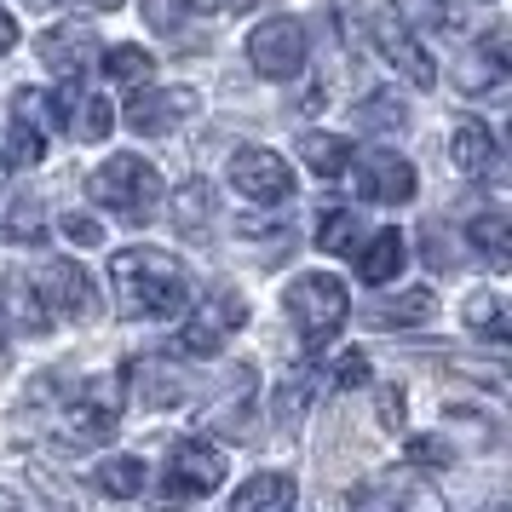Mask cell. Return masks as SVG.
I'll use <instances>...</instances> for the list:
<instances>
[{"mask_svg":"<svg viewBox=\"0 0 512 512\" xmlns=\"http://www.w3.org/2000/svg\"><path fill=\"white\" fill-rule=\"evenodd\" d=\"M110 282H116V305L133 323H156V317H179L190 305V277L185 265L162 248H121L110 259Z\"/></svg>","mask_w":512,"mask_h":512,"instance_id":"cell-1","label":"cell"},{"mask_svg":"<svg viewBox=\"0 0 512 512\" xmlns=\"http://www.w3.org/2000/svg\"><path fill=\"white\" fill-rule=\"evenodd\" d=\"M87 190H93L98 208H110V213H121V219L144 225V219L156 213V202H162V173L144 162V156H110V162L87 179Z\"/></svg>","mask_w":512,"mask_h":512,"instance_id":"cell-2","label":"cell"},{"mask_svg":"<svg viewBox=\"0 0 512 512\" xmlns=\"http://www.w3.org/2000/svg\"><path fill=\"white\" fill-rule=\"evenodd\" d=\"M282 305H288V323L300 328L305 351H323L351 317V300H346V288H340V277H300Z\"/></svg>","mask_w":512,"mask_h":512,"instance_id":"cell-3","label":"cell"},{"mask_svg":"<svg viewBox=\"0 0 512 512\" xmlns=\"http://www.w3.org/2000/svg\"><path fill=\"white\" fill-rule=\"evenodd\" d=\"M29 288H35V300H41V311H47V317L87 323V317L98 311V288H93V277H87L75 259H47V265L29 277Z\"/></svg>","mask_w":512,"mask_h":512,"instance_id":"cell-4","label":"cell"},{"mask_svg":"<svg viewBox=\"0 0 512 512\" xmlns=\"http://www.w3.org/2000/svg\"><path fill=\"white\" fill-rule=\"evenodd\" d=\"M242 323H248V305L236 300L231 288H213L208 300L190 311L185 334H179V351H185V357H213Z\"/></svg>","mask_w":512,"mask_h":512,"instance_id":"cell-5","label":"cell"},{"mask_svg":"<svg viewBox=\"0 0 512 512\" xmlns=\"http://www.w3.org/2000/svg\"><path fill=\"white\" fill-rule=\"evenodd\" d=\"M248 64H254L265 81H288V75L305 70V29L300 18H271L248 35Z\"/></svg>","mask_w":512,"mask_h":512,"instance_id":"cell-6","label":"cell"},{"mask_svg":"<svg viewBox=\"0 0 512 512\" xmlns=\"http://www.w3.org/2000/svg\"><path fill=\"white\" fill-rule=\"evenodd\" d=\"M231 185L236 196H248V202H259V208H277V202H288L294 196V173H288V162H282L277 150H236L231 156Z\"/></svg>","mask_w":512,"mask_h":512,"instance_id":"cell-7","label":"cell"},{"mask_svg":"<svg viewBox=\"0 0 512 512\" xmlns=\"http://www.w3.org/2000/svg\"><path fill=\"white\" fill-rule=\"evenodd\" d=\"M64 426H70L75 443H110V438H116V426H121V392H116V380H87V386L70 397Z\"/></svg>","mask_w":512,"mask_h":512,"instance_id":"cell-8","label":"cell"},{"mask_svg":"<svg viewBox=\"0 0 512 512\" xmlns=\"http://www.w3.org/2000/svg\"><path fill=\"white\" fill-rule=\"evenodd\" d=\"M225 484V455L202 438H185L173 443V455H167V489L179 495V501H202L213 489Z\"/></svg>","mask_w":512,"mask_h":512,"instance_id":"cell-9","label":"cell"},{"mask_svg":"<svg viewBox=\"0 0 512 512\" xmlns=\"http://www.w3.org/2000/svg\"><path fill=\"white\" fill-rule=\"evenodd\" d=\"M47 133H52V104L35 87H24L12 98V144H6V156L18 167H35L47 156Z\"/></svg>","mask_w":512,"mask_h":512,"instance_id":"cell-10","label":"cell"},{"mask_svg":"<svg viewBox=\"0 0 512 512\" xmlns=\"http://www.w3.org/2000/svg\"><path fill=\"white\" fill-rule=\"evenodd\" d=\"M357 179H363V196L369 202H409L415 196V167L403 162V156H392V150H369L363 156V167H357Z\"/></svg>","mask_w":512,"mask_h":512,"instance_id":"cell-11","label":"cell"},{"mask_svg":"<svg viewBox=\"0 0 512 512\" xmlns=\"http://www.w3.org/2000/svg\"><path fill=\"white\" fill-rule=\"evenodd\" d=\"M190 104H196V98L179 93V87H173V93H133V98H127V127L144 133V139H167Z\"/></svg>","mask_w":512,"mask_h":512,"instance_id":"cell-12","label":"cell"},{"mask_svg":"<svg viewBox=\"0 0 512 512\" xmlns=\"http://www.w3.org/2000/svg\"><path fill=\"white\" fill-rule=\"evenodd\" d=\"M98 58V35L87 24H58L41 35V64L58 75H81Z\"/></svg>","mask_w":512,"mask_h":512,"instance_id":"cell-13","label":"cell"},{"mask_svg":"<svg viewBox=\"0 0 512 512\" xmlns=\"http://www.w3.org/2000/svg\"><path fill=\"white\" fill-rule=\"evenodd\" d=\"M369 29H374V47L386 52V58H392V64H397L403 75H409L415 87H432V75H438V70H432V58H426V52L415 47V35L397 24L392 12H380V18H374Z\"/></svg>","mask_w":512,"mask_h":512,"instance_id":"cell-14","label":"cell"},{"mask_svg":"<svg viewBox=\"0 0 512 512\" xmlns=\"http://www.w3.org/2000/svg\"><path fill=\"white\" fill-rule=\"evenodd\" d=\"M133 392H139L144 409H173V403H185L190 380L185 369H173V363H162V357H150V363H133Z\"/></svg>","mask_w":512,"mask_h":512,"instance_id":"cell-15","label":"cell"},{"mask_svg":"<svg viewBox=\"0 0 512 512\" xmlns=\"http://www.w3.org/2000/svg\"><path fill=\"white\" fill-rule=\"evenodd\" d=\"M397 271H403V236L397 231H374V242H357V277L369 288H386Z\"/></svg>","mask_w":512,"mask_h":512,"instance_id":"cell-16","label":"cell"},{"mask_svg":"<svg viewBox=\"0 0 512 512\" xmlns=\"http://www.w3.org/2000/svg\"><path fill=\"white\" fill-rule=\"evenodd\" d=\"M288 507H294V478H282V472H259L231 495V512H288Z\"/></svg>","mask_w":512,"mask_h":512,"instance_id":"cell-17","label":"cell"},{"mask_svg":"<svg viewBox=\"0 0 512 512\" xmlns=\"http://www.w3.org/2000/svg\"><path fill=\"white\" fill-rule=\"evenodd\" d=\"M144 461L139 455H110V461H98L93 472V489L98 495H110V501H133V495H144Z\"/></svg>","mask_w":512,"mask_h":512,"instance_id":"cell-18","label":"cell"},{"mask_svg":"<svg viewBox=\"0 0 512 512\" xmlns=\"http://www.w3.org/2000/svg\"><path fill=\"white\" fill-rule=\"evenodd\" d=\"M449 150H455V167H461V173H472V179H484L489 167H495V139H489L484 121H461Z\"/></svg>","mask_w":512,"mask_h":512,"instance_id":"cell-19","label":"cell"},{"mask_svg":"<svg viewBox=\"0 0 512 512\" xmlns=\"http://www.w3.org/2000/svg\"><path fill=\"white\" fill-rule=\"evenodd\" d=\"M432 311H438V300H432L426 288H409V294H397V300H374L369 323L374 328H409V323H426Z\"/></svg>","mask_w":512,"mask_h":512,"instance_id":"cell-20","label":"cell"},{"mask_svg":"<svg viewBox=\"0 0 512 512\" xmlns=\"http://www.w3.org/2000/svg\"><path fill=\"white\" fill-rule=\"evenodd\" d=\"M300 156H305V167H311L317 179H340V173L351 167V144L334 139V133H305Z\"/></svg>","mask_w":512,"mask_h":512,"instance_id":"cell-21","label":"cell"},{"mask_svg":"<svg viewBox=\"0 0 512 512\" xmlns=\"http://www.w3.org/2000/svg\"><path fill=\"white\" fill-rule=\"evenodd\" d=\"M466 242H472L495 271H507L512 265V236H507V219H501V213H478V219L466 225Z\"/></svg>","mask_w":512,"mask_h":512,"instance_id":"cell-22","label":"cell"},{"mask_svg":"<svg viewBox=\"0 0 512 512\" xmlns=\"http://www.w3.org/2000/svg\"><path fill=\"white\" fill-rule=\"evenodd\" d=\"M236 392H225V403L208 415V426L213 432H225V438H248V397H254V369H236V380H231Z\"/></svg>","mask_w":512,"mask_h":512,"instance_id":"cell-23","label":"cell"},{"mask_svg":"<svg viewBox=\"0 0 512 512\" xmlns=\"http://www.w3.org/2000/svg\"><path fill=\"white\" fill-rule=\"evenodd\" d=\"M466 328H472V334H484L489 346H501V340L512 334L507 311H501V300H495L489 288H478V294H466Z\"/></svg>","mask_w":512,"mask_h":512,"instance_id":"cell-24","label":"cell"},{"mask_svg":"<svg viewBox=\"0 0 512 512\" xmlns=\"http://www.w3.org/2000/svg\"><path fill=\"white\" fill-rule=\"evenodd\" d=\"M0 305H6L12 317H18V328H24V334H41V328L52 323L47 311H41V300H35L29 277H6V282H0Z\"/></svg>","mask_w":512,"mask_h":512,"instance_id":"cell-25","label":"cell"},{"mask_svg":"<svg viewBox=\"0 0 512 512\" xmlns=\"http://www.w3.org/2000/svg\"><path fill=\"white\" fill-rule=\"evenodd\" d=\"M357 242H363L357 213H351V208H328L323 213V231H317V248H323V254H357Z\"/></svg>","mask_w":512,"mask_h":512,"instance_id":"cell-26","label":"cell"},{"mask_svg":"<svg viewBox=\"0 0 512 512\" xmlns=\"http://www.w3.org/2000/svg\"><path fill=\"white\" fill-rule=\"evenodd\" d=\"M392 501L397 512H443V495L432 484H420V478H403V472H392Z\"/></svg>","mask_w":512,"mask_h":512,"instance_id":"cell-27","label":"cell"},{"mask_svg":"<svg viewBox=\"0 0 512 512\" xmlns=\"http://www.w3.org/2000/svg\"><path fill=\"white\" fill-rule=\"evenodd\" d=\"M208 208H213V202H208V185H202V179H190V185L185 190H179V202H173V219H179V231H196V236H202V225H208Z\"/></svg>","mask_w":512,"mask_h":512,"instance_id":"cell-28","label":"cell"},{"mask_svg":"<svg viewBox=\"0 0 512 512\" xmlns=\"http://www.w3.org/2000/svg\"><path fill=\"white\" fill-rule=\"evenodd\" d=\"M392 18L403 29H443L449 24V0H397Z\"/></svg>","mask_w":512,"mask_h":512,"instance_id":"cell-29","label":"cell"},{"mask_svg":"<svg viewBox=\"0 0 512 512\" xmlns=\"http://www.w3.org/2000/svg\"><path fill=\"white\" fill-rule=\"evenodd\" d=\"M357 127H374V133H403V104H397V98H363V104H357Z\"/></svg>","mask_w":512,"mask_h":512,"instance_id":"cell-30","label":"cell"},{"mask_svg":"<svg viewBox=\"0 0 512 512\" xmlns=\"http://www.w3.org/2000/svg\"><path fill=\"white\" fill-rule=\"evenodd\" d=\"M305 403H311V374H288V380H282L277 386V420H288V426H294V420L305 415Z\"/></svg>","mask_w":512,"mask_h":512,"instance_id":"cell-31","label":"cell"},{"mask_svg":"<svg viewBox=\"0 0 512 512\" xmlns=\"http://www.w3.org/2000/svg\"><path fill=\"white\" fill-rule=\"evenodd\" d=\"M104 75H116V81H144V75H150V52L144 47H110L104 52Z\"/></svg>","mask_w":512,"mask_h":512,"instance_id":"cell-32","label":"cell"},{"mask_svg":"<svg viewBox=\"0 0 512 512\" xmlns=\"http://www.w3.org/2000/svg\"><path fill=\"white\" fill-rule=\"evenodd\" d=\"M0 236H6V242H41V208H35V202H24V208L0 225Z\"/></svg>","mask_w":512,"mask_h":512,"instance_id":"cell-33","label":"cell"},{"mask_svg":"<svg viewBox=\"0 0 512 512\" xmlns=\"http://www.w3.org/2000/svg\"><path fill=\"white\" fill-rule=\"evenodd\" d=\"M328 380H334V386H363V380H369V357H363V351H340L334 369H328Z\"/></svg>","mask_w":512,"mask_h":512,"instance_id":"cell-34","label":"cell"},{"mask_svg":"<svg viewBox=\"0 0 512 512\" xmlns=\"http://www.w3.org/2000/svg\"><path fill=\"white\" fill-rule=\"evenodd\" d=\"M409 461H415V466H449V461H455V449H449L443 438H415V443H409Z\"/></svg>","mask_w":512,"mask_h":512,"instance_id":"cell-35","label":"cell"},{"mask_svg":"<svg viewBox=\"0 0 512 512\" xmlns=\"http://www.w3.org/2000/svg\"><path fill=\"white\" fill-rule=\"evenodd\" d=\"M144 18H150V29L173 35L179 29V0H144Z\"/></svg>","mask_w":512,"mask_h":512,"instance_id":"cell-36","label":"cell"},{"mask_svg":"<svg viewBox=\"0 0 512 512\" xmlns=\"http://www.w3.org/2000/svg\"><path fill=\"white\" fill-rule=\"evenodd\" d=\"M64 236H70V242H81V248H93L98 236V219H87V213H70V219H64Z\"/></svg>","mask_w":512,"mask_h":512,"instance_id":"cell-37","label":"cell"},{"mask_svg":"<svg viewBox=\"0 0 512 512\" xmlns=\"http://www.w3.org/2000/svg\"><path fill=\"white\" fill-rule=\"evenodd\" d=\"M380 420H386V432H397V426H403V392H397V386H386V392H380Z\"/></svg>","mask_w":512,"mask_h":512,"instance_id":"cell-38","label":"cell"},{"mask_svg":"<svg viewBox=\"0 0 512 512\" xmlns=\"http://www.w3.org/2000/svg\"><path fill=\"white\" fill-rule=\"evenodd\" d=\"M12 47H18V18H12V12L0 6V58H6Z\"/></svg>","mask_w":512,"mask_h":512,"instance_id":"cell-39","label":"cell"},{"mask_svg":"<svg viewBox=\"0 0 512 512\" xmlns=\"http://www.w3.org/2000/svg\"><path fill=\"white\" fill-rule=\"evenodd\" d=\"M196 6H202V12H219V6H225V12H254L265 0H196Z\"/></svg>","mask_w":512,"mask_h":512,"instance_id":"cell-40","label":"cell"},{"mask_svg":"<svg viewBox=\"0 0 512 512\" xmlns=\"http://www.w3.org/2000/svg\"><path fill=\"white\" fill-rule=\"evenodd\" d=\"M150 512H190L185 501H162V507H150Z\"/></svg>","mask_w":512,"mask_h":512,"instance_id":"cell-41","label":"cell"},{"mask_svg":"<svg viewBox=\"0 0 512 512\" xmlns=\"http://www.w3.org/2000/svg\"><path fill=\"white\" fill-rule=\"evenodd\" d=\"M87 6H98V12H110V6H121V0H87Z\"/></svg>","mask_w":512,"mask_h":512,"instance_id":"cell-42","label":"cell"},{"mask_svg":"<svg viewBox=\"0 0 512 512\" xmlns=\"http://www.w3.org/2000/svg\"><path fill=\"white\" fill-rule=\"evenodd\" d=\"M12 507H18V501H12V495H6V489H0V512H12Z\"/></svg>","mask_w":512,"mask_h":512,"instance_id":"cell-43","label":"cell"},{"mask_svg":"<svg viewBox=\"0 0 512 512\" xmlns=\"http://www.w3.org/2000/svg\"><path fill=\"white\" fill-rule=\"evenodd\" d=\"M0 374H6V334H0Z\"/></svg>","mask_w":512,"mask_h":512,"instance_id":"cell-44","label":"cell"},{"mask_svg":"<svg viewBox=\"0 0 512 512\" xmlns=\"http://www.w3.org/2000/svg\"><path fill=\"white\" fill-rule=\"evenodd\" d=\"M29 6H52V0H29Z\"/></svg>","mask_w":512,"mask_h":512,"instance_id":"cell-45","label":"cell"}]
</instances>
